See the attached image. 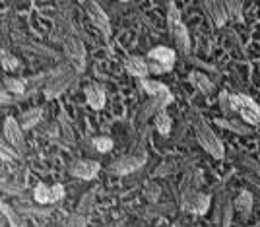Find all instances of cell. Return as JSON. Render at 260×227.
I'll return each instance as SVG.
<instances>
[{
    "label": "cell",
    "instance_id": "obj_14",
    "mask_svg": "<svg viewBox=\"0 0 260 227\" xmlns=\"http://www.w3.org/2000/svg\"><path fill=\"white\" fill-rule=\"evenodd\" d=\"M124 66L128 70L130 76H136V78H148V72H150V64L148 60H144L142 56H130L124 60Z\"/></svg>",
    "mask_w": 260,
    "mask_h": 227
},
{
    "label": "cell",
    "instance_id": "obj_31",
    "mask_svg": "<svg viewBox=\"0 0 260 227\" xmlns=\"http://www.w3.org/2000/svg\"><path fill=\"white\" fill-rule=\"evenodd\" d=\"M86 216H82V214H74V216L70 217V223H68V227H86Z\"/></svg>",
    "mask_w": 260,
    "mask_h": 227
},
{
    "label": "cell",
    "instance_id": "obj_9",
    "mask_svg": "<svg viewBox=\"0 0 260 227\" xmlns=\"http://www.w3.org/2000/svg\"><path fill=\"white\" fill-rule=\"evenodd\" d=\"M140 82L148 95H152V98L163 101V105L173 103V93H171V89L165 86V84L157 82V80H150V78H140Z\"/></svg>",
    "mask_w": 260,
    "mask_h": 227
},
{
    "label": "cell",
    "instance_id": "obj_18",
    "mask_svg": "<svg viewBox=\"0 0 260 227\" xmlns=\"http://www.w3.org/2000/svg\"><path fill=\"white\" fill-rule=\"evenodd\" d=\"M41 120V111L39 109H31V111H25V113H22L20 115V126L22 128H33V126H37V122Z\"/></svg>",
    "mask_w": 260,
    "mask_h": 227
},
{
    "label": "cell",
    "instance_id": "obj_10",
    "mask_svg": "<svg viewBox=\"0 0 260 227\" xmlns=\"http://www.w3.org/2000/svg\"><path fill=\"white\" fill-rule=\"evenodd\" d=\"M99 169H101V165H99L98 161H93V159H78V161H74L72 167H70L72 175L78 177V179H84V181L95 179L99 173Z\"/></svg>",
    "mask_w": 260,
    "mask_h": 227
},
{
    "label": "cell",
    "instance_id": "obj_16",
    "mask_svg": "<svg viewBox=\"0 0 260 227\" xmlns=\"http://www.w3.org/2000/svg\"><path fill=\"white\" fill-rule=\"evenodd\" d=\"M233 206H235V210H237L239 214L249 217L250 212H252V194H250L249 190H243V192L237 196V200L233 202Z\"/></svg>",
    "mask_w": 260,
    "mask_h": 227
},
{
    "label": "cell",
    "instance_id": "obj_26",
    "mask_svg": "<svg viewBox=\"0 0 260 227\" xmlns=\"http://www.w3.org/2000/svg\"><path fill=\"white\" fill-rule=\"evenodd\" d=\"M4 86L8 87L10 91H14V93H18V95H22L23 91H25V86H23V82H22V80H18V78L4 80Z\"/></svg>",
    "mask_w": 260,
    "mask_h": 227
},
{
    "label": "cell",
    "instance_id": "obj_4",
    "mask_svg": "<svg viewBox=\"0 0 260 227\" xmlns=\"http://www.w3.org/2000/svg\"><path fill=\"white\" fill-rule=\"evenodd\" d=\"M233 109L250 126H260V107L249 95H233Z\"/></svg>",
    "mask_w": 260,
    "mask_h": 227
},
{
    "label": "cell",
    "instance_id": "obj_7",
    "mask_svg": "<svg viewBox=\"0 0 260 227\" xmlns=\"http://www.w3.org/2000/svg\"><path fill=\"white\" fill-rule=\"evenodd\" d=\"M86 12H87V18L93 22V25L103 31L105 35V39L109 41V37H111V23H109V18L107 14L103 12V8L99 6L95 0H86Z\"/></svg>",
    "mask_w": 260,
    "mask_h": 227
},
{
    "label": "cell",
    "instance_id": "obj_25",
    "mask_svg": "<svg viewBox=\"0 0 260 227\" xmlns=\"http://www.w3.org/2000/svg\"><path fill=\"white\" fill-rule=\"evenodd\" d=\"M93 144H95V150H98L99 153H107V151L113 150V140L107 138V136H99V138L93 140Z\"/></svg>",
    "mask_w": 260,
    "mask_h": 227
},
{
    "label": "cell",
    "instance_id": "obj_19",
    "mask_svg": "<svg viewBox=\"0 0 260 227\" xmlns=\"http://www.w3.org/2000/svg\"><path fill=\"white\" fill-rule=\"evenodd\" d=\"M216 122L219 124V126H223V128H228V130H233V132H237V134H245V136L252 134V128H249V126H243V124H241V122H237V120L217 119Z\"/></svg>",
    "mask_w": 260,
    "mask_h": 227
},
{
    "label": "cell",
    "instance_id": "obj_32",
    "mask_svg": "<svg viewBox=\"0 0 260 227\" xmlns=\"http://www.w3.org/2000/svg\"><path fill=\"white\" fill-rule=\"evenodd\" d=\"M247 179H249L250 183H254V184H256V188H258V190H260V179H258V177H254V175H247Z\"/></svg>",
    "mask_w": 260,
    "mask_h": 227
},
{
    "label": "cell",
    "instance_id": "obj_20",
    "mask_svg": "<svg viewBox=\"0 0 260 227\" xmlns=\"http://www.w3.org/2000/svg\"><path fill=\"white\" fill-rule=\"evenodd\" d=\"M171 126H173V120H171V117H169L165 111L157 113V117H155V128H157V132H159V134H163V136H167V134L171 132Z\"/></svg>",
    "mask_w": 260,
    "mask_h": 227
},
{
    "label": "cell",
    "instance_id": "obj_33",
    "mask_svg": "<svg viewBox=\"0 0 260 227\" xmlns=\"http://www.w3.org/2000/svg\"><path fill=\"white\" fill-rule=\"evenodd\" d=\"M119 2H128V0H119Z\"/></svg>",
    "mask_w": 260,
    "mask_h": 227
},
{
    "label": "cell",
    "instance_id": "obj_24",
    "mask_svg": "<svg viewBox=\"0 0 260 227\" xmlns=\"http://www.w3.org/2000/svg\"><path fill=\"white\" fill-rule=\"evenodd\" d=\"M233 212H235V206L231 200H225L223 202V216H221V225L219 227H231V217H233Z\"/></svg>",
    "mask_w": 260,
    "mask_h": 227
},
{
    "label": "cell",
    "instance_id": "obj_13",
    "mask_svg": "<svg viewBox=\"0 0 260 227\" xmlns=\"http://www.w3.org/2000/svg\"><path fill=\"white\" fill-rule=\"evenodd\" d=\"M188 80H190V84H192V86H194L202 95H212V93L216 91L214 82H212L206 74L198 72V70H192V72L188 74Z\"/></svg>",
    "mask_w": 260,
    "mask_h": 227
},
{
    "label": "cell",
    "instance_id": "obj_6",
    "mask_svg": "<svg viewBox=\"0 0 260 227\" xmlns=\"http://www.w3.org/2000/svg\"><path fill=\"white\" fill-rule=\"evenodd\" d=\"M20 122L16 119H4V136L6 140L10 142V146H14V150L18 151V155H23L25 153V140H23V132Z\"/></svg>",
    "mask_w": 260,
    "mask_h": 227
},
{
    "label": "cell",
    "instance_id": "obj_22",
    "mask_svg": "<svg viewBox=\"0 0 260 227\" xmlns=\"http://www.w3.org/2000/svg\"><path fill=\"white\" fill-rule=\"evenodd\" d=\"M33 198L37 204H47L51 202V186H47L45 183H39L33 190Z\"/></svg>",
    "mask_w": 260,
    "mask_h": 227
},
{
    "label": "cell",
    "instance_id": "obj_17",
    "mask_svg": "<svg viewBox=\"0 0 260 227\" xmlns=\"http://www.w3.org/2000/svg\"><path fill=\"white\" fill-rule=\"evenodd\" d=\"M210 196L204 194V192H198V194L192 198V202H190V210L188 212H194L198 216H204L208 210H210Z\"/></svg>",
    "mask_w": 260,
    "mask_h": 227
},
{
    "label": "cell",
    "instance_id": "obj_8",
    "mask_svg": "<svg viewBox=\"0 0 260 227\" xmlns=\"http://www.w3.org/2000/svg\"><path fill=\"white\" fill-rule=\"evenodd\" d=\"M146 163V155L140 153V155H124L117 161H113L109 165V171L113 175H126L132 173V171H138L142 165Z\"/></svg>",
    "mask_w": 260,
    "mask_h": 227
},
{
    "label": "cell",
    "instance_id": "obj_30",
    "mask_svg": "<svg viewBox=\"0 0 260 227\" xmlns=\"http://www.w3.org/2000/svg\"><path fill=\"white\" fill-rule=\"evenodd\" d=\"M2 62H4V68H10V70L18 68V60L12 54L6 53V51H2Z\"/></svg>",
    "mask_w": 260,
    "mask_h": 227
},
{
    "label": "cell",
    "instance_id": "obj_12",
    "mask_svg": "<svg viewBox=\"0 0 260 227\" xmlns=\"http://www.w3.org/2000/svg\"><path fill=\"white\" fill-rule=\"evenodd\" d=\"M202 6H204L206 14L212 18V22L216 23L217 27H221L225 23V20H228V10H225V6H223L221 0H202Z\"/></svg>",
    "mask_w": 260,
    "mask_h": 227
},
{
    "label": "cell",
    "instance_id": "obj_3",
    "mask_svg": "<svg viewBox=\"0 0 260 227\" xmlns=\"http://www.w3.org/2000/svg\"><path fill=\"white\" fill-rule=\"evenodd\" d=\"M175 58L177 53L169 47H155L148 54V64H150V72L161 74V72H169L175 66Z\"/></svg>",
    "mask_w": 260,
    "mask_h": 227
},
{
    "label": "cell",
    "instance_id": "obj_5",
    "mask_svg": "<svg viewBox=\"0 0 260 227\" xmlns=\"http://www.w3.org/2000/svg\"><path fill=\"white\" fill-rule=\"evenodd\" d=\"M66 56H68L74 72L80 74V72L86 70V49H84V45H82L80 39L72 37V39L66 41Z\"/></svg>",
    "mask_w": 260,
    "mask_h": 227
},
{
    "label": "cell",
    "instance_id": "obj_15",
    "mask_svg": "<svg viewBox=\"0 0 260 227\" xmlns=\"http://www.w3.org/2000/svg\"><path fill=\"white\" fill-rule=\"evenodd\" d=\"M86 99H87V105L91 109H103L105 105V91L103 87L98 86V84H89L86 87Z\"/></svg>",
    "mask_w": 260,
    "mask_h": 227
},
{
    "label": "cell",
    "instance_id": "obj_23",
    "mask_svg": "<svg viewBox=\"0 0 260 227\" xmlns=\"http://www.w3.org/2000/svg\"><path fill=\"white\" fill-rule=\"evenodd\" d=\"M219 107L223 111V115H233L235 109H233V93H228V91H221L219 93Z\"/></svg>",
    "mask_w": 260,
    "mask_h": 227
},
{
    "label": "cell",
    "instance_id": "obj_11",
    "mask_svg": "<svg viewBox=\"0 0 260 227\" xmlns=\"http://www.w3.org/2000/svg\"><path fill=\"white\" fill-rule=\"evenodd\" d=\"M72 70H66V72H62V74L54 76L53 80L47 84V87H45V95L49 99L56 98L58 93H62L66 87L70 86V82H72Z\"/></svg>",
    "mask_w": 260,
    "mask_h": 227
},
{
    "label": "cell",
    "instance_id": "obj_1",
    "mask_svg": "<svg viewBox=\"0 0 260 227\" xmlns=\"http://www.w3.org/2000/svg\"><path fill=\"white\" fill-rule=\"evenodd\" d=\"M167 25H169V33H171L175 47L181 51V54H188V51H190V37H188V31H186V25L181 20V12L177 10L175 4H169Z\"/></svg>",
    "mask_w": 260,
    "mask_h": 227
},
{
    "label": "cell",
    "instance_id": "obj_2",
    "mask_svg": "<svg viewBox=\"0 0 260 227\" xmlns=\"http://www.w3.org/2000/svg\"><path fill=\"white\" fill-rule=\"evenodd\" d=\"M194 132H196L198 142H200V146H202V148H204L212 157H216V159H223V155H225L223 144L219 142V138L214 134V130L208 126V122L202 119V117H196Z\"/></svg>",
    "mask_w": 260,
    "mask_h": 227
},
{
    "label": "cell",
    "instance_id": "obj_29",
    "mask_svg": "<svg viewBox=\"0 0 260 227\" xmlns=\"http://www.w3.org/2000/svg\"><path fill=\"white\" fill-rule=\"evenodd\" d=\"M64 198V186L62 184H53L51 186V202H58Z\"/></svg>",
    "mask_w": 260,
    "mask_h": 227
},
{
    "label": "cell",
    "instance_id": "obj_28",
    "mask_svg": "<svg viewBox=\"0 0 260 227\" xmlns=\"http://www.w3.org/2000/svg\"><path fill=\"white\" fill-rule=\"evenodd\" d=\"M2 214L8 217V221H10L12 227H23L22 223H20V217L14 214V210L8 208V204H2Z\"/></svg>",
    "mask_w": 260,
    "mask_h": 227
},
{
    "label": "cell",
    "instance_id": "obj_27",
    "mask_svg": "<svg viewBox=\"0 0 260 227\" xmlns=\"http://www.w3.org/2000/svg\"><path fill=\"white\" fill-rule=\"evenodd\" d=\"M228 14H231L233 18H239L241 16V0H221Z\"/></svg>",
    "mask_w": 260,
    "mask_h": 227
},
{
    "label": "cell",
    "instance_id": "obj_21",
    "mask_svg": "<svg viewBox=\"0 0 260 227\" xmlns=\"http://www.w3.org/2000/svg\"><path fill=\"white\" fill-rule=\"evenodd\" d=\"M93 202H95V190H89L87 194L82 196L80 206H78V214H82V216L87 217L91 214V210H93Z\"/></svg>",
    "mask_w": 260,
    "mask_h": 227
}]
</instances>
